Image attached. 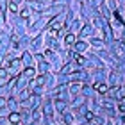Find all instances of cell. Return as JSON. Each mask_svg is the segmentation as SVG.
Here are the masks:
<instances>
[{"label": "cell", "instance_id": "1", "mask_svg": "<svg viewBox=\"0 0 125 125\" xmlns=\"http://www.w3.org/2000/svg\"><path fill=\"white\" fill-rule=\"evenodd\" d=\"M59 27H61V18H55V21H54L52 25H50V31L54 32V31H57Z\"/></svg>", "mask_w": 125, "mask_h": 125}, {"label": "cell", "instance_id": "2", "mask_svg": "<svg viewBox=\"0 0 125 125\" xmlns=\"http://www.w3.org/2000/svg\"><path fill=\"white\" fill-rule=\"evenodd\" d=\"M9 122H11V123H18V122H20V116L16 115V113H13V115L9 116Z\"/></svg>", "mask_w": 125, "mask_h": 125}, {"label": "cell", "instance_id": "3", "mask_svg": "<svg viewBox=\"0 0 125 125\" xmlns=\"http://www.w3.org/2000/svg\"><path fill=\"white\" fill-rule=\"evenodd\" d=\"M95 89H98L100 93H105L107 91V86H104V84H95Z\"/></svg>", "mask_w": 125, "mask_h": 125}, {"label": "cell", "instance_id": "4", "mask_svg": "<svg viewBox=\"0 0 125 125\" xmlns=\"http://www.w3.org/2000/svg\"><path fill=\"white\" fill-rule=\"evenodd\" d=\"M64 41L66 43H75V36H73V34H68V36L64 38Z\"/></svg>", "mask_w": 125, "mask_h": 125}, {"label": "cell", "instance_id": "5", "mask_svg": "<svg viewBox=\"0 0 125 125\" xmlns=\"http://www.w3.org/2000/svg\"><path fill=\"white\" fill-rule=\"evenodd\" d=\"M75 48L79 50V52H82V50H86V45H84V43H77V45H75Z\"/></svg>", "mask_w": 125, "mask_h": 125}, {"label": "cell", "instance_id": "6", "mask_svg": "<svg viewBox=\"0 0 125 125\" xmlns=\"http://www.w3.org/2000/svg\"><path fill=\"white\" fill-rule=\"evenodd\" d=\"M43 82H45V77H38L36 81H34V84H36V86H41Z\"/></svg>", "mask_w": 125, "mask_h": 125}, {"label": "cell", "instance_id": "7", "mask_svg": "<svg viewBox=\"0 0 125 125\" xmlns=\"http://www.w3.org/2000/svg\"><path fill=\"white\" fill-rule=\"evenodd\" d=\"M75 61H77V64H82V62H84V57H81V55L75 54Z\"/></svg>", "mask_w": 125, "mask_h": 125}, {"label": "cell", "instance_id": "8", "mask_svg": "<svg viewBox=\"0 0 125 125\" xmlns=\"http://www.w3.org/2000/svg\"><path fill=\"white\" fill-rule=\"evenodd\" d=\"M9 9H11V11H14V13L18 11V7H16V4H14V2H11V4H9Z\"/></svg>", "mask_w": 125, "mask_h": 125}, {"label": "cell", "instance_id": "9", "mask_svg": "<svg viewBox=\"0 0 125 125\" xmlns=\"http://www.w3.org/2000/svg\"><path fill=\"white\" fill-rule=\"evenodd\" d=\"M5 77H7V72H5V70H0V79H5Z\"/></svg>", "mask_w": 125, "mask_h": 125}, {"label": "cell", "instance_id": "10", "mask_svg": "<svg viewBox=\"0 0 125 125\" xmlns=\"http://www.w3.org/2000/svg\"><path fill=\"white\" fill-rule=\"evenodd\" d=\"M27 16H29V11H27V9L21 11V18H27Z\"/></svg>", "mask_w": 125, "mask_h": 125}, {"label": "cell", "instance_id": "11", "mask_svg": "<svg viewBox=\"0 0 125 125\" xmlns=\"http://www.w3.org/2000/svg\"><path fill=\"white\" fill-rule=\"evenodd\" d=\"M120 111H125V98H123V102L120 104Z\"/></svg>", "mask_w": 125, "mask_h": 125}, {"label": "cell", "instance_id": "12", "mask_svg": "<svg viewBox=\"0 0 125 125\" xmlns=\"http://www.w3.org/2000/svg\"><path fill=\"white\" fill-rule=\"evenodd\" d=\"M0 21H2V14H0Z\"/></svg>", "mask_w": 125, "mask_h": 125}]
</instances>
